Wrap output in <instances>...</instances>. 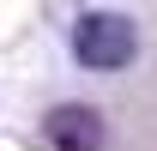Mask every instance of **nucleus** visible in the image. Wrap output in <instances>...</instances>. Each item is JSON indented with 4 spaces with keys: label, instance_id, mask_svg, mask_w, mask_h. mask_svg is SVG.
Here are the masks:
<instances>
[{
    "label": "nucleus",
    "instance_id": "1",
    "mask_svg": "<svg viewBox=\"0 0 157 151\" xmlns=\"http://www.w3.org/2000/svg\"><path fill=\"white\" fill-rule=\"evenodd\" d=\"M139 55V30L127 12H85L73 24V60L91 73H121Z\"/></svg>",
    "mask_w": 157,
    "mask_h": 151
},
{
    "label": "nucleus",
    "instance_id": "2",
    "mask_svg": "<svg viewBox=\"0 0 157 151\" xmlns=\"http://www.w3.org/2000/svg\"><path fill=\"white\" fill-rule=\"evenodd\" d=\"M48 139L60 151H97L103 145V115L85 109V103H60V109H48Z\"/></svg>",
    "mask_w": 157,
    "mask_h": 151
}]
</instances>
